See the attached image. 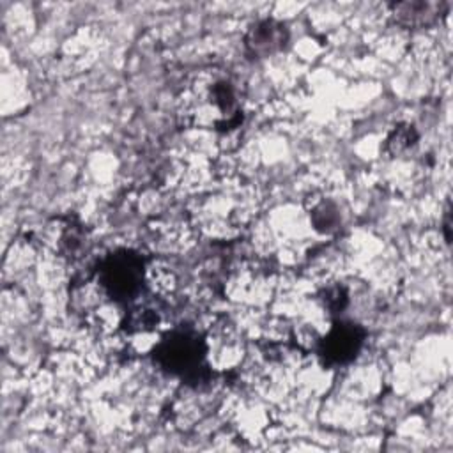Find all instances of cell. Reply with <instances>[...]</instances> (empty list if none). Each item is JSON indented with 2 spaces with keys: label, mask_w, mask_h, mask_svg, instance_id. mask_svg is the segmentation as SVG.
<instances>
[{
  "label": "cell",
  "mask_w": 453,
  "mask_h": 453,
  "mask_svg": "<svg viewBox=\"0 0 453 453\" xmlns=\"http://www.w3.org/2000/svg\"><path fill=\"white\" fill-rule=\"evenodd\" d=\"M180 115L191 126L232 131L242 122L237 83L226 71L203 69L189 81L180 99Z\"/></svg>",
  "instance_id": "obj_1"
},
{
  "label": "cell",
  "mask_w": 453,
  "mask_h": 453,
  "mask_svg": "<svg viewBox=\"0 0 453 453\" xmlns=\"http://www.w3.org/2000/svg\"><path fill=\"white\" fill-rule=\"evenodd\" d=\"M207 350V342L196 329L180 326L161 336L152 357L163 372L180 377L188 384H198L209 375Z\"/></svg>",
  "instance_id": "obj_2"
},
{
  "label": "cell",
  "mask_w": 453,
  "mask_h": 453,
  "mask_svg": "<svg viewBox=\"0 0 453 453\" xmlns=\"http://www.w3.org/2000/svg\"><path fill=\"white\" fill-rule=\"evenodd\" d=\"M96 278L101 292L111 303L129 306L142 297L147 280L145 260L138 251L115 250L99 262Z\"/></svg>",
  "instance_id": "obj_3"
},
{
  "label": "cell",
  "mask_w": 453,
  "mask_h": 453,
  "mask_svg": "<svg viewBox=\"0 0 453 453\" xmlns=\"http://www.w3.org/2000/svg\"><path fill=\"white\" fill-rule=\"evenodd\" d=\"M366 331L361 324L347 319H336L327 333L319 340L317 352L324 365L343 366L352 363L365 345Z\"/></svg>",
  "instance_id": "obj_4"
},
{
  "label": "cell",
  "mask_w": 453,
  "mask_h": 453,
  "mask_svg": "<svg viewBox=\"0 0 453 453\" xmlns=\"http://www.w3.org/2000/svg\"><path fill=\"white\" fill-rule=\"evenodd\" d=\"M288 42V28L285 23L265 18L250 25L244 35V48L251 58H265L281 51Z\"/></svg>",
  "instance_id": "obj_5"
},
{
  "label": "cell",
  "mask_w": 453,
  "mask_h": 453,
  "mask_svg": "<svg viewBox=\"0 0 453 453\" xmlns=\"http://www.w3.org/2000/svg\"><path fill=\"white\" fill-rule=\"evenodd\" d=\"M448 11L446 2L430 0H407L391 5L395 19L409 28H423L435 23Z\"/></svg>",
  "instance_id": "obj_6"
},
{
  "label": "cell",
  "mask_w": 453,
  "mask_h": 453,
  "mask_svg": "<svg viewBox=\"0 0 453 453\" xmlns=\"http://www.w3.org/2000/svg\"><path fill=\"white\" fill-rule=\"evenodd\" d=\"M419 140L418 129L412 124H398L395 126L386 142H384V152L388 156H402L405 152H409Z\"/></svg>",
  "instance_id": "obj_7"
},
{
  "label": "cell",
  "mask_w": 453,
  "mask_h": 453,
  "mask_svg": "<svg viewBox=\"0 0 453 453\" xmlns=\"http://www.w3.org/2000/svg\"><path fill=\"white\" fill-rule=\"evenodd\" d=\"M319 299L322 301V306L334 317H340L343 310L349 306V292L340 283H333L322 288Z\"/></svg>",
  "instance_id": "obj_8"
}]
</instances>
